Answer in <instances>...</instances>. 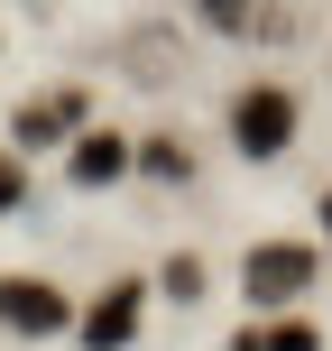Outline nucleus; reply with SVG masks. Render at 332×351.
<instances>
[{
  "label": "nucleus",
  "mask_w": 332,
  "mask_h": 351,
  "mask_svg": "<svg viewBox=\"0 0 332 351\" xmlns=\"http://www.w3.org/2000/svg\"><path fill=\"white\" fill-rule=\"evenodd\" d=\"M166 296H175V305L203 296V259H166Z\"/></svg>",
  "instance_id": "obj_11"
},
{
  "label": "nucleus",
  "mask_w": 332,
  "mask_h": 351,
  "mask_svg": "<svg viewBox=\"0 0 332 351\" xmlns=\"http://www.w3.org/2000/svg\"><path fill=\"white\" fill-rule=\"evenodd\" d=\"M65 167H74V185H120V176L139 167V148H129L120 130H84V139H74V158H65Z\"/></svg>",
  "instance_id": "obj_6"
},
{
  "label": "nucleus",
  "mask_w": 332,
  "mask_h": 351,
  "mask_svg": "<svg viewBox=\"0 0 332 351\" xmlns=\"http://www.w3.org/2000/svg\"><path fill=\"white\" fill-rule=\"evenodd\" d=\"M296 130H305V102L286 84H240L231 93V148L240 158H286Z\"/></svg>",
  "instance_id": "obj_1"
},
{
  "label": "nucleus",
  "mask_w": 332,
  "mask_h": 351,
  "mask_svg": "<svg viewBox=\"0 0 332 351\" xmlns=\"http://www.w3.org/2000/svg\"><path fill=\"white\" fill-rule=\"evenodd\" d=\"M139 315H148V287L139 278H111L102 296H92V315H84V351H129V342H139Z\"/></svg>",
  "instance_id": "obj_5"
},
{
  "label": "nucleus",
  "mask_w": 332,
  "mask_h": 351,
  "mask_svg": "<svg viewBox=\"0 0 332 351\" xmlns=\"http://www.w3.org/2000/svg\"><path fill=\"white\" fill-rule=\"evenodd\" d=\"M240 351H323V333L296 324V315H277V324H259V333H240Z\"/></svg>",
  "instance_id": "obj_8"
},
{
  "label": "nucleus",
  "mask_w": 332,
  "mask_h": 351,
  "mask_svg": "<svg viewBox=\"0 0 332 351\" xmlns=\"http://www.w3.org/2000/svg\"><path fill=\"white\" fill-rule=\"evenodd\" d=\"M65 324H74L65 287H47V278H0V333L47 342V333H65Z\"/></svg>",
  "instance_id": "obj_3"
},
{
  "label": "nucleus",
  "mask_w": 332,
  "mask_h": 351,
  "mask_svg": "<svg viewBox=\"0 0 332 351\" xmlns=\"http://www.w3.org/2000/svg\"><path fill=\"white\" fill-rule=\"evenodd\" d=\"M28 204V167H18V148H0V222Z\"/></svg>",
  "instance_id": "obj_10"
},
{
  "label": "nucleus",
  "mask_w": 332,
  "mask_h": 351,
  "mask_svg": "<svg viewBox=\"0 0 332 351\" xmlns=\"http://www.w3.org/2000/svg\"><path fill=\"white\" fill-rule=\"evenodd\" d=\"M203 19H212V28H231V37H249V28H277V19H268L259 0H203Z\"/></svg>",
  "instance_id": "obj_9"
},
{
  "label": "nucleus",
  "mask_w": 332,
  "mask_h": 351,
  "mask_svg": "<svg viewBox=\"0 0 332 351\" xmlns=\"http://www.w3.org/2000/svg\"><path fill=\"white\" fill-rule=\"evenodd\" d=\"M139 167L166 176V185H185V176H194V148L175 139V130H157V139H139Z\"/></svg>",
  "instance_id": "obj_7"
},
{
  "label": "nucleus",
  "mask_w": 332,
  "mask_h": 351,
  "mask_svg": "<svg viewBox=\"0 0 332 351\" xmlns=\"http://www.w3.org/2000/svg\"><path fill=\"white\" fill-rule=\"evenodd\" d=\"M10 139H18V148H74V139H84V93H74V84L28 93L18 121H10Z\"/></svg>",
  "instance_id": "obj_4"
},
{
  "label": "nucleus",
  "mask_w": 332,
  "mask_h": 351,
  "mask_svg": "<svg viewBox=\"0 0 332 351\" xmlns=\"http://www.w3.org/2000/svg\"><path fill=\"white\" fill-rule=\"evenodd\" d=\"M323 241H332V185H323Z\"/></svg>",
  "instance_id": "obj_12"
},
{
  "label": "nucleus",
  "mask_w": 332,
  "mask_h": 351,
  "mask_svg": "<svg viewBox=\"0 0 332 351\" xmlns=\"http://www.w3.org/2000/svg\"><path fill=\"white\" fill-rule=\"evenodd\" d=\"M314 268H323V259H314L305 241H259V250L240 259V296H249V305H268V315H286V305H305Z\"/></svg>",
  "instance_id": "obj_2"
}]
</instances>
